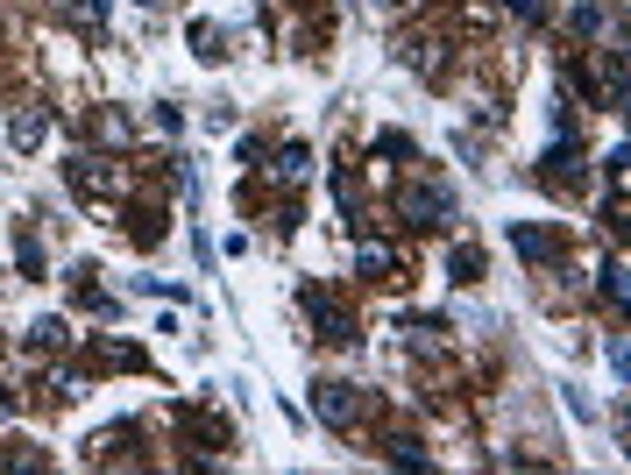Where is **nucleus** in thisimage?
<instances>
[{"label":"nucleus","mask_w":631,"mask_h":475,"mask_svg":"<svg viewBox=\"0 0 631 475\" xmlns=\"http://www.w3.org/2000/svg\"><path fill=\"white\" fill-rule=\"evenodd\" d=\"M43 135V114H15V142H36Z\"/></svg>","instance_id":"20e7f679"},{"label":"nucleus","mask_w":631,"mask_h":475,"mask_svg":"<svg viewBox=\"0 0 631 475\" xmlns=\"http://www.w3.org/2000/svg\"><path fill=\"white\" fill-rule=\"evenodd\" d=\"M518 256H525V263H539V256H554V234H532V227H518Z\"/></svg>","instance_id":"7ed1b4c3"},{"label":"nucleus","mask_w":631,"mask_h":475,"mask_svg":"<svg viewBox=\"0 0 631 475\" xmlns=\"http://www.w3.org/2000/svg\"><path fill=\"white\" fill-rule=\"evenodd\" d=\"M305 312H312V320L327 327V341H355V327H348V312H341L334 298H320V291H305Z\"/></svg>","instance_id":"f257e3e1"},{"label":"nucleus","mask_w":631,"mask_h":475,"mask_svg":"<svg viewBox=\"0 0 631 475\" xmlns=\"http://www.w3.org/2000/svg\"><path fill=\"white\" fill-rule=\"evenodd\" d=\"M312 398H320V419H327V426H348V419H355V405H348V383H320Z\"/></svg>","instance_id":"f03ea898"}]
</instances>
